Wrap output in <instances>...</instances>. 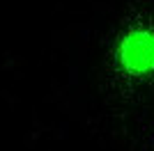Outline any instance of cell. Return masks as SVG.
<instances>
[{
	"label": "cell",
	"mask_w": 154,
	"mask_h": 151,
	"mask_svg": "<svg viewBox=\"0 0 154 151\" xmlns=\"http://www.w3.org/2000/svg\"><path fill=\"white\" fill-rule=\"evenodd\" d=\"M99 82L113 105L154 101V0H131L115 16L103 39Z\"/></svg>",
	"instance_id": "cell-1"
},
{
	"label": "cell",
	"mask_w": 154,
	"mask_h": 151,
	"mask_svg": "<svg viewBox=\"0 0 154 151\" xmlns=\"http://www.w3.org/2000/svg\"><path fill=\"white\" fill-rule=\"evenodd\" d=\"M138 144H140V151H154V114L145 121V126H143L140 142H138Z\"/></svg>",
	"instance_id": "cell-2"
}]
</instances>
